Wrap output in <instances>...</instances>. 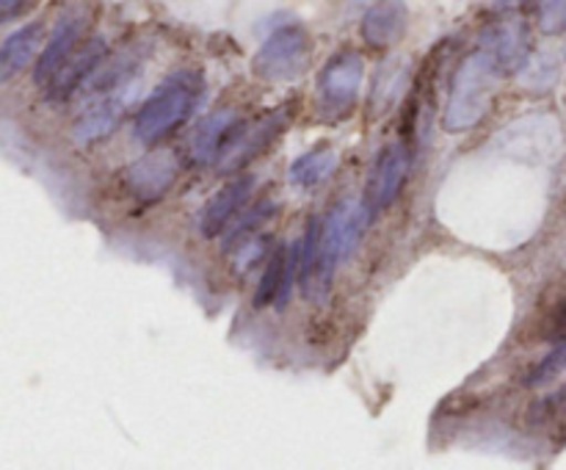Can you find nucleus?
<instances>
[{
	"instance_id": "1",
	"label": "nucleus",
	"mask_w": 566,
	"mask_h": 470,
	"mask_svg": "<svg viewBox=\"0 0 566 470\" xmlns=\"http://www.w3.org/2000/svg\"><path fill=\"white\" fill-rule=\"evenodd\" d=\"M205 92V77L197 70H177L160 83L153 92V97L138 108L136 119H133V133L138 142L160 144L169 138L171 133L180 130L197 111L199 100Z\"/></svg>"
},
{
	"instance_id": "2",
	"label": "nucleus",
	"mask_w": 566,
	"mask_h": 470,
	"mask_svg": "<svg viewBox=\"0 0 566 470\" xmlns=\"http://www.w3.org/2000/svg\"><path fill=\"white\" fill-rule=\"evenodd\" d=\"M501 72V61L486 48L464 61L451 88V103H448L446 114L448 130H468L484 116L486 105L492 103V92H495V77Z\"/></svg>"
},
{
	"instance_id": "3",
	"label": "nucleus",
	"mask_w": 566,
	"mask_h": 470,
	"mask_svg": "<svg viewBox=\"0 0 566 470\" xmlns=\"http://www.w3.org/2000/svg\"><path fill=\"white\" fill-rule=\"evenodd\" d=\"M374 213L368 210L365 202H352V199H343L340 205H335L326 219V224L321 227V249H318V263H315L313 276H310L307 288H326L329 285L332 274L337 271V265L346 258H352V252L357 249V243L363 241L365 230H368Z\"/></svg>"
},
{
	"instance_id": "4",
	"label": "nucleus",
	"mask_w": 566,
	"mask_h": 470,
	"mask_svg": "<svg viewBox=\"0 0 566 470\" xmlns=\"http://www.w3.org/2000/svg\"><path fill=\"white\" fill-rule=\"evenodd\" d=\"M365 77V61L357 50H343L321 70L315 83V111L324 122H340L354 111Z\"/></svg>"
},
{
	"instance_id": "5",
	"label": "nucleus",
	"mask_w": 566,
	"mask_h": 470,
	"mask_svg": "<svg viewBox=\"0 0 566 470\" xmlns=\"http://www.w3.org/2000/svg\"><path fill=\"white\" fill-rule=\"evenodd\" d=\"M313 42L302 25H285L260 44L252 72L265 83H293L307 72Z\"/></svg>"
},
{
	"instance_id": "6",
	"label": "nucleus",
	"mask_w": 566,
	"mask_h": 470,
	"mask_svg": "<svg viewBox=\"0 0 566 470\" xmlns=\"http://www.w3.org/2000/svg\"><path fill=\"white\" fill-rule=\"evenodd\" d=\"M138 92V77L136 81L119 83V86L103 88V92L88 94V105L83 108V114L77 116L75 130L72 136L81 144L99 142L103 136H108L116 125L122 122V116L127 114L130 103L136 100Z\"/></svg>"
},
{
	"instance_id": "7",
	"label": "nucleus",
	"mask_w": 566,
	"mask_h": 470,
	"mask_svg": "<svg viewBox=\"0 0 566 470\" xmlns=\"http://www.w3.org/2000/svg\"><path fill=\"white\" fill-rule=\"evenodd\" d=\"M409 169H412V149L407 147V142L387 144V147L376 155L363 199V202L368 205L370 213H381V210L390 208V205L396 202L403 182H407Z\"/></svg>"
},
{
	"instance_id": "8",
	"label": "nucleus",
	"mask_w": 566,
	"mask_h": 470,
	"mask_svg": "<svg viewBox=\"0 0 566 470\" xmlns=\"http://www.w3.org/2000/svg\"><path fill=\"white\" fill-rule=\"evenodd\" d=\"M287 122L291 114L285 111H271L263 119L252 122V125H241L232 136V142L227 144V149L221 153V158L216 160L221 175H230V171H241L243 166L252 164L258 155H263L271 144L280 138L282 130H287Z\"/></svg>"
},
{
	"instance_id": "9",
	"label": "nucleus",
	"mask_w": 566,
	"mask_h": 470,
	"mask_svg": "<svg viewBox=\"0 0 566 470\" xmlns=\"http://www.w3.org/2000/svg\"><path fill=\"white\" fill-rule=\"evenodd\" d=\"M177 175H180V158L171 149L158 147L133 160L122 175V182L130 197L142 199V202H155V199L166 197V191L177 182Z\"/></svg>"
},
{
	"instance_id": "10",
	"label": "nucleus",
	"mask_w": 566,
	"mask_h": 470,
	"mask_svg": "<svg viewBox=\"0 0 566 470\" xmlns=\"http://www.w3.org/2000/svg\"><path fill=\"white\" fill-rule=\"evenodd\" d=\"M86 28L88 11L83 9V6H70V9L59 17L48 44H44L42 53H39L36 66H33V81H36L39 86H48L50 77L55 75V70H59V66L70 59L72 50L83 42Z\"/></svg>"
},
{
	"instance_id": "11",
	"label": "nucleus",
	"mask_w": 566,
	"mask_h": 470,
	"mask_svg": "<svg viewBox=\"0 0 566 470\" xmlns=\"http://www.w3.org/2000/svg\"><path fill=\"white\" fill-rule=\"evenodd\" d=\"M108 59V44L99 36L83 39L75 50L70 53V59L55 70V75L50 77L48 100L50 103H66L75 92H81L88 83V77L97 72V66Z\"/></svg>"
},
{
	"instance_id": "12",
	"label": "nucleus",
	"mask_w": 566,
	"mask_h": 470,
	"mask_svg": "<svg viewBox=\"0 0 566 470\" xmlns=\"http://www.w3.org/2000/svg\"><path fill=\"white\" fill-rule=\"evenodd\" d=\"M238 127H241V116H238L235 108H219L205 116L193 127L191 142H188V155H191L193 164H216L227 149V144L232 142Z\"/></svg>"
},
{
	"instance_id": "13",
	"label": "nucleus",
	"mask_w": 566,
	"mask_h": 470,
	"mask_svg": "<svg viewBox=\"0 0 566 470\" xmlns=\"http://www.w3.org/2000/svg\"><path fill=\"white\" fill-rule=\"evenodd\" d=\"M252 188H254V177L249 175L235 177V180L227 182V186L221 188V191H216L213 197H210V202L205 205L199 230H202L208 238L221 236V232L230 227V221L247 208L249 197H252Z\"/></svg>"
},
{
	"instance_id": "14",
	"label": "nucleus",
	"mask_w": 566,
	"mask_h": 470,
	"mask_svg": "<svg viewBox=\"0 0 566 470\" xmlns=\"http://www.w3.org/2000/svg\"><path fill=\"white\" fill-rule=\"evenodd\" d=\"M409 25V9L403 0H376L363 20V36L370 48H390L403 39Z\"/></svg>"
},
{
	"instance_id": "15",
	"label": "nucleus",
	"mask_w": 566,
	"mask_h": 470,
	"mask_svg": "<svg viewBox=\"0 0 566 470\" xmlns=\"http://www.w3.org/2000/svg\"><path fill=\"white\" fill-rule=\"evenodd\" d=\"M298 263H302V260H298V247H276L274 252L269 254V263H265L263 276H260L254 304H258V307H265V304L271 302H285L287 293H291Z\"/></svg>"
},
{
	"instance_id": "16",
	"label": "nucleus",
	"mask_w": 566,
	"mask_h": 470,
	"mask_svg": "<svg viewBox=\"0 0 566 470\" xmlns=\"http://www.w3.org/2000/svg\"><path fill=\"white\" fill-rule=\"evenodd\" d=\"M42 36V22H28V25H22L20 31H14L3 44H0V81L14 77L17 72H22L33 59H36Z\"/></svg>"
},
{
	"instance_id": "17",
	"label": "nucleus",
	"mask_w": 566,
	"mask_h": 470,
	"mask_svg": "<svg viewBox=\"0 0 566 470\" xmlns=\"http://www.w3.org/2000/svg\"><path fill=\"white\" fill-rule=\"evenodd\" d=\"M335 164H337L335 149L326 147V144H321V147L310 149V153H304L302 158L293 160L291 180L302 188H313L332 175Z\"/></svg>"
},
{
	"instance_id": "18",
	"label": "nucleus",
	"mask_w": 566,
	"mask_h": 470,
	"mask_svg": "<svg viewBox=\"0 0 566 470\" xmlns=\"http://www.w3.org/2000/svg\"><path fill=\"white\" fill-rule=\"evenodd\" d=\"M235 258H232V269H235L238 276H247L249 271L258 269L263 260H269V254L274 252L271 249V236L269 232H252V236H243L241 241H235Z\"/></svg>"
},
{
	"instance_id": "19",
	"label": "nucleus",
	"mask_w": 566,
	"mask_h": 470,
	"mask_svg": "<svg viewBox=\"0 0 566 470\" xmlns=\"http://www.w3.org/2000/svg\"><path fill=\"white\" fill-rule=\"evenodd\" d=\"M403 75H407V70H403L401 64H385L379 70V75H376V83H374V92H370V103L379 105L381 111L387 108V105L396 100V92L398 86H401Z\"/></svg>"
},
{
	"instance_id": "20",
	"label": "nucleus",
	"mask_w": 566,
	"mask_h": 470,
	"mask_svg": "<svg viewBox=\"0 0 566 470\" xmlns=\"http://www.w3.org/2000/svg\"><path fill=\"white\" fill-rule=\"evenodd\" d=\"M534 6L539 9L545 31H558L566 25V0H534Z\"/></svg>"
},
{
	"instance_id": "21",
	"label": "nucleus",
	"mask_w": 566,
	"mask_h": 470,
	"mask_svg": "<svg viewBox=\"0 0 566 470\" xmlns=\"http://www.w3.org/2000/svg\"><path fill=\"white\" fill-rule=\"evenodd\" d=\"M566 368V341H562L556 346V352L551 354V357L545 359V363L539 365V368L534 370V376H531V382H547L551 376H556L558 370Z\"/></svg>"
},
{
	"instance_id": "22",
	"label": "nucleus",
	"mask_w": 566,
	"mask_h": 470,
	"mask_svg": "<svg viewBox=\"0 0 566 470\" xmlns=\"http://www.w3.org/2000/svg\"><path fill=\"white\" fill-rule=\"evenodd\" d=\"M31 3L33 0H0V25L14 20V17H20Z\"/></svg>"
}]
</instances>
